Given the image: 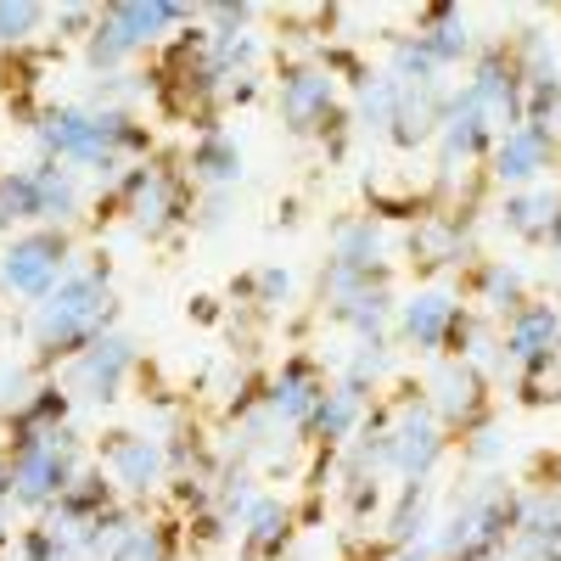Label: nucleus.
Returning a JSON list of instances; mask_svg holds the SVG:
<instances>
[{"mask_svg":"<svg viewBox=\"0 0 561 561\" xmlns=\"http://www.w3.org/2000/svg\"><path fill=\"white\" fill-rule=\"evenodd\" d=\"M102 309H107V293L96 287V280H68V287H57L51 304H45L39 337L57 343V348H68V343H79L90 325L102 320Z\"/></svg>","mask_w":561,"mask_h":561,"instance_id":"1","label":"nucleus"},{"mask_svg":"<svg viewBox=\"0 0 561 561\" xmlns=\"http://www.w3.org/2000/svg\"><path fill=\"white\" fill-rule=\"evenodd\" d=\"M62 270V237H23L7 253V280L18 293H45Z\"/></svg>","mask_w":561,"mask_h":561,"instance_id":"2","label":"nucleus"},{"mask_svg":"<svg viewBox=\"0 0 561 561\" xmlns=\"http://www.w3.org/2000/svg\"><path fill=\"white\" fill-rule=\"evenodd\" d=\"M325 102H332V79H325V73H293L287 79V118L298 129H309L325 113Z\"/></svg>","mask_w":561,"mask_h":561,"instance_id":"3","label":"nucleus"},{"mask_svg":"<svg viewBox=\"0 0 561 561\" xmlns=\"http://www.w3.org/2000/svg\"><path fill=\"white\" fill-rule=\"evenodd\" d=\"M545 163V129H511L500 147V174L505 180H528Z\"/></svg>","mask_w":561,"mask_h":561,"instance_id":"4","label":"nucleus"},{"mask_svg":"<svg viewBox=\"0 0 561 561\" xmlns=\"http://www.w3.org/2000/svg\"><path fill=\"white\" fill-rule=\"evenodd\" d=\"M556 343V314L550 309H528L511 332V354L517 359H545V348Z\"/></svg>","mask_w":561,"mask_h":561,"instance_id":"5","label":"nucleus"},{"mask_svg":"<svg viewBox=\"0 0 561 561\" xmlns=\"http://www.w3.org/2000/svg\"><path fill=\"white\" fill-rule=\"evenodd\" d=\"M404 325H410L415 343H438L449 325H455V304L449 298H415L410 314H404Z\"/></svg>","mask_w":561,"mask_h":561,"instance_id":"6","label":"nucleus"},{"mask_svg":"<svg viewBox=\"0 0 561 561\" xmlns=\"http://www.w3.org/2000/svg\"><path fill=\"white\" fill-rule=\"evenodd\" d=\"M34 214H45L39 180L34 174H12L7 185H0V219H34Z\"/></svg>","mask_w":561,"mask_h":561,"instance_id":"7","label":"nucleus"},{"mask_svg":"<svg viewBox=\"0 0 561 561\" xmlns=\"http://www.w3.org/2000/svg\"><path fill=\"white\" fill-rule=\"evenodd\" d=\"M152 472H158V449L147 444V438H129L124 449H118V478L124 483H152Z\"/></svg>","mask_w":561,"mask_h":561,"instance_id":"8","label":"nucleus"},{"mask_svg":"<svg viewBox=\"0 0 561 561\" xmlns=\"http://www.w3.org/2000/svg\"><path fill=\"white\" fill-rule=\"evenodd\" d=\"M433 449H438V438H433V427H427V421H404V433H399V460L404 466H427L433 460Z\"/></svg>","mask_w":561,"mask_h":561,"instance_id":"9","label":"nucleus"},{"mask_svg":"<svg viewBox=\"0 0 561 561\" xmlns=\"http://www.w3.org/2000/svg\"><path fill=\"white\" fill-rule=\"evenodd\" d=\"M197 169L208 180H225V174H237V152H230L225 140H203V147H197Z\"/></svg>","mask_w":561,"mask_h":561,"instance_id":"10","label":"nucleus"},{"mask_svg":"<svg viewBox=\"0 0 561 561\" xmlns=\"http://www.w3.org/2000/svg\"><path fill=\"white\" fill-rule=\"evenodd\" d=\"M34 18H39V7H0V39H18Z\"/></svg>","mask_w":561,"mask_h":561,"instance_id":"11","label":"nucleus"}]
</instances>
